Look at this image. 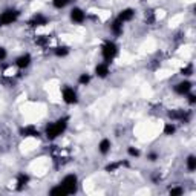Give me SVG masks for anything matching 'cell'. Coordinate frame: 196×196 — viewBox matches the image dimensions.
I'll use <instances>...</instances> for the list:
<instances>
[{"instance_id": "cell-3", "label": "cell", "mask_w": 196, "mask_h": 196, "mask_svg": "<svg viewBox=\"0 0 196 196\" xmlns=\"http://www.w3.org/2000/svg\"><path fill=\"white\" fill-rule=\"evenodd\" d=\"M18 17V11H5L2 16H0V25H9L12 22H16V18Z\"/></svg>"}, {"instance_id": "cell-22", "label": "cell", "mask_w": 196, "mask_h": 196, "mask_svg": "<svg viewBox=\"0 0 196 196\" xmlns=\"http://www.w3.org/2000/svg\"><path fill=\"white\" fill-rule=\"evenodd\" d=\"M164 132H165V135H172V133L175 132V126H173V124H167V126H165V129H164Z\"/></svg>"}, {"instance_id": "cell-23", "label": "cell", "mask_w": 196, "mask_h": 196, "mask_svg": "<svg viewBox=\"0 0 196 196\" xmlns=\"http://www.w3.org/2000/svg\"><path fill=\"white\" fill-rule=\"evenodd\" d=\"M89 81H90L89 75H86V74H84V75H81V77H80V83H81V84H88Z\"/></svg>"}, {"instance_id": "cell-13", "label": "cell", "mask_w": 196, "mask_h": 196, "mask_svg": "<svg viewBox=\"0 0 196 196\" xmlns=\"http://www.w3.org/2000/svg\"><path fill=\"white\" fill-rule=\"evenodd\" d=\"M51 195H54V196H66L68 195V192L65 190L63 185H58V187H54L52 190H51Z\"/></svg>"}, {"instance_id": "cell-1", "label": "cell", "mask_w": 196, "mask_h": 196, "mask_svg": "<svg viewBox=\"0 0 196 196\" xmlns=\"http://www.w3.org/2000/svg\"><path fill=\"white\" fill-rule=\"evenodd\" d=\"M66 121H68V118H63V120H58L55 124H49L46 127V135H48V138H55L57 135H60L65 129H66Z\"/></svg>"}, {"instance_id": "cell-32", "label": "cell", "mask_w": 196, "mask_h": 196, "mask_svg": "<svg viewBox=\"0 0 196 196\" xmlns=\"http://www.w3.org/2000/svg\"><path fill=\"white\" fill-rule=\"evenodd\" d=\"M68 2H74V0H68Z\"/></svg>"}, {"instance_id": "cell-19", "label": "cell", "mask_w": 196, "mask_h": 196, "mask_svg": "<svg viewBox=\"0 0 196 196\" xmlns=\"http://www.w3.org/2000/svg\"><path fill=\"white\" fill-rule=\"evenodd\" d=\"M68 52H69V51H68V48H65V46L55 49V54H57L58 57H65V55H68Z\"/></svg>"}, {"instance_id": "cell-29", "label": "cell", "mask_w": 196, "mask_h": 196, "mask_svg": "<svg viewBox=\"0 0 196 196\" xmlns=\"http://www.w3.org/2000/svg\"><path fill=\"white\" fill-rule=\"evenodd\" d=\"M5 57H6V51L3 48H0V60H3Z\"/></svg>"}, {"instance_id": "cell-25", "label": "cell", "mask_w": 196, "mask_h": 196, "mask_svg": "<svg viewBox=\"0 0 196 196\" xmlns=\"http://www.w3.org/2000/svg\"><path fill=\"white\" fill-rule=\"evenodd\" d=\"M146 20H147L149 23H153V20H155V16H153V12H152V11H149V12L146 14Z\"/></svg>"}, {"instance_id": "cell-8", "label": "cell", "mask_w": 196, "mask_h": 196, "mask_svg": "<svg viewBox=\"0 0 196 196\" xmlns=\"http://www.w3.org/2000/svg\"><path fill=\"white\" fill-rule=\"evenodd\" d=\"M190 89H192V84H190L189 81L179 83V84H176V88H175V90H176L178 93H187Z\"/></svg>"}, {"instance_id": "cell-7", "label": "cell", "mask_w": 196, "mask_h": 196, "mask_svg": "<svg viewBox=\"0 0 196 196\" xmlns=\"http://www.w3.org/2000/svg\"><path fill=\"white\" fill-rule=\"evenodd\" d=\"M29 25L31 26H41V25H46V18L43 17V16H40V14H37L34 17L29 20Z\"/></svg>"}, {"instance_id": "cell-18", "label": "cell", "mask_w": 196, "mask_h": 196, "mask_svg": "<svg viewBox=\"0 0 196 196\" xmlns=\"http://www.w3.org/2000/svg\"><path fill=\"white\" fill-rule=\"evenodd\" d=\"M172 118H175V120H184V110H179V112H170L169 113Z\"/></svg>"}, {"instance_id": "cell-31", "label": "cell", "mask_w": 196, "mask_h": 196, "mask_svg": "<svg viewBox=\"0 0 196 196\" xmlns=\"http://www.w3.org/2000/svg\"><path fill=\"white\" fill-rule=\"evenodd\" d=\"M149 158H150V161H155V160H156V153H150V155H149Z\"/></svg>"}, {"instance_id": "cell-16", "label": "cell", "mask_w": 196, "mask_h": 196, "mask_svg": "<svg viewBox=\"0 0 196 196\" xmlns=\"http://www.w3.org/2000/svg\"><path fill=\"white\" fill-rule=\"evenodd\" d=\"M121 26H123V25H121V20H117V22L112 25V31H113L115 34H121V31H123Z\"/></svg>"}, {"instance_id": "cell-14", "label": "cell", "mask_w": 196, "mask_h": 196, "mask_svg": "<svg viewBox=\"0 0 196 196\" xmlns=\"http://www.w3.org/2000/svg\"><path fill=\"white\" fill-rule=\"evenodd\" d=\"M29 181V178L26 176V175H20L18 176V185H17V190H22L25 185H26V182Z\"/></svg>"}, {"instance_id": "cell-4", "label": "cell", "mask_w": 196, "mask_h": 196, "mask_svg": "<svg viewBox=\"0 0 196 196\" xmlns=\"http://www.w3.org/2000/svg\"><path fill=\"white\" fill-rule=\"evenodd\" d=\"M115 55H117V46L113 43L107 41L106 45H104V48H103V57L106 58L107 61H110Z\"/></svg>"}, {"instance_id": "cell-15", "label": "cell", "mask_w": 196, "mask_h": 196, "mask_svg": "<svg viewBox=\"0 0 196 196\" xmlns=\"http://www.w3.org/2000/svg\"><path fill=\"white\" fill-rule=\"evenodd\" d=\"M109 149H110V143H109V140H103V141L100 143V152H101V153H107Z\"/></svg>"}, {"instance_id": "cell-28", "label": "cell", "mask_w": 196, "mask_h": 196, "mask_svg": "<svg viewBox=\"0 0 196 196\" xmlns=\"http://www.w3.org/2000/svg\"><path fill=\"white\" fill-rule=\"evenodd\" d=\"M129 153H130L132 156H138V155H140V152H138L136 149H133V147H130V149H129Z\"/></svg>"}, {"instance_id": "cell-20", "label": "cell", "mask_w": 196, "mask_h": 196, "mask_svg": "<svg viewBox=\"0 0 196 196\" xmlns=\"http://www.w3.org/2000/svg\"><path fill=\"white\" fill-rule=\"evenodd\" d=\"M68 5V0H54V6L55 8H63Z\"/></svg>"}, {"instance_id": "cell-17", "label": "cell", "mask_w": 196, "mask_h": 196, "mask_svg": "<svg viewBox=\"0 0 196 196\" xmlns=\"http://www.w3.org/2000/svg\"><path fill=\"white\" fill-rule=\"evenodd\" d=\"M187 167H189V170H195L196 169V158L195 156H189V160H187Z\"/></svg>"}, {"instance_id": "cell-12", "label": "cell", "mask_w": 196, "mask_h": 196, "mask_svg": "<svg viewBox=\"0 0 196 196\" xmlns=\"http://www.w3.org/2000/svg\"><path fill=\"white\" fill-rule=\"evenodd\" d=\"M95 72H97L98 77H106L107 74H109V68H107L106 63H104V65H98L97 69H95Z\"/></svg>"}, {"instance_id": "cell-10", "label": "cell", "mask_w": 196, "mask_h": 196, "mask_svg": "<svg viewBox=\"0 0 196 196\" xmlns=\"http://www.w3.org/2000/svg\"><path fill=\"white\" fill-rule=\"evenodd\" d=\"M29 61H31V57H29V55H22V57L17 58V66L18 68H26V66L29 65Z\"/></svg>"}, {"instance_id": "cell-11", "label": "cell", "mask_w": 196, "mask_h": 196, "mask_svg": "<svg viewBox=\"0 0 196 196\" xmlns=\"http://www.w3.org/2000/svg\"><path fill=\"white\" fill-rule=\"evenodd\" d=\"M133 9H124L121 14H120V18L118 20H121V22H127V20H130V18L133 17Z\"/></svg>"}, {"instance_id": "cell-26", "label": "cell", "mask_w": 196, "mask_h": 196, "mask_svg": "<svg viewBox=\"0 0 196 196\" xmlns=\"http://www.w3.org/2000/svg\"><path fill=\"white\" fill-rule=\"evenodd\" d=\"M192 71H193V68H192V66H187V68H184V69L181 71V74H182V75H192Z\"/></svg>"}, {"instance_id": "cell-27", "label": "cell", "mask_w": 196, "mask_h": 196, "mask_svg": "<svg viewBox=\"0 0 196 196\" xmlns=\"http://www.w3.org/2000/svg\"><path fill=\"white\" fill-rule=\"evenodd\" d=\"M118 165H120L118 162H117V164H109V165L106 167V170H107V172H113V170H115V169H117Z\"/></svg>"}, {"instance_id": "cell-21", "label": "cell", "mask_w": 196, "mask_h": 196, "mask_svg": "<svg viewBox=\"0 0 196 196\" xmlns=\"http://www.w3.org/2000/svg\"><path fill=\"white\" fill-rule=\"evenodd\" d=\"M48 40H49L48 37L41 36V37H38V38H36V43H37V45H41V46H43V45H46V43H48Z\"/></svg>"}, {"instance_id": "cell-5", "label": "cell", "mask_w": 196, "mask_h": 196, "mask_svg": "<svg viewBox=\"0 0 196 196\" xmlns=\"http://www.w3.org/2000/svg\"><path fill=\"white\" fill-rule=\"evenodd\" d=\"M63 98H65V101L66 103H77V95H75V92L71 89V88H66V89L63 90Z\"/></svg>"}, {"instance_id": "cell-9", "label": "cell", "mask_w": 196, "mask_h": 196, "mask_svg": "<svg viewBox=\"0 0 196 196\" xmlns=\"http://www.w3.org/2000/svg\"><path fill=\"white\" fill-rule=\"evenodd\" d=\"M20 133H22V136H38V132H37L34 127H25V129H22L20 130Z\"/></svg>"}, {"instance_id": "cell-30", "label": "cell", "mask_w": 196, "mask_h": 196, "mask_svg": "<svg viewBox=\"0 0 196 196\" xmlns=\"http://www.w3.org/2000/svg\"><path fill=\"white\" fill-rule=\"evenodd\" d=\"M189 101H190V103H195V101H196V97H195V95H190V97H189Z\"/></svg>"}, {"instance_id": "cell-24", "label": "cell", "mask_w": 196, "mask_h": 196, "mask_svg": "<svg viewBox=\"0 0 196 196\" xmlns=\"http://www.w3.org/2000/svg\"><path fill=\"white\" fill-rule=\"evenodd\" d=\"M170 195L172 196H179V195H182V189H172V190H170Z\"/></svg>"}, {"instance_id": "cell-2", "label": "cell", "mask_w": 196, "mask_h": 196, "mask_svg": "<svg viewBox=\"0 0 196 196\" xmlns=\"http://www.w3.org/2000/svg\"><path fill=\"white\" fill-rule=\"evenodd\" d=\"M61 185L65 187V190L68 192V195H72L77 190V178L74 175H69V176H66V178L63 179Z\"/></svg>"}, {"instance_id": "cell-6", "label": "cell", "mask_w": 196, "mask_h": 196, "mask_svg": "<svg viewBox=\"0 0 196 196\" xmlns=\"http://www.w3.org/2000/svg\"><path fill=\"white\" fill-rule=\"evenodd\" d=\"M71 18L74 20V22H77V23H81V22L84 20V12H83L81 9L75 8V9H72V12H71Z\"/></svg>"}]
</instances>
